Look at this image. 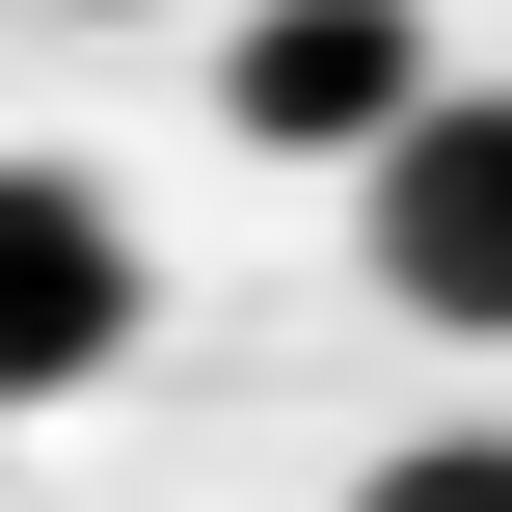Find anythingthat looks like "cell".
<instances>
[{"mask_svg": "<svg viewBox=\"0 0 512 512\" xmlns=\"http://www.w3.org/2000/svg\"><path fill=\"white\" fill-rule=\"evenodd\" d=\"M351 243H378V324L512 351V81H432V108L351 162Z\"/></svg>", "mask_w": 512, "mask_h": 512, "instance_id": "1", "label": "cell"}, {"mask_svg": "<svg viewBox=\"0 0 512 512\" xmlns=\"http://www.w3.org/2000/svg\"><path fill=\"white\" fill-rule=\"evenodd\" d=\"M432 81H459V54H432L405 0H243V27H216V135H243V162H378Z\"/></svg>", "mask_w": 512, "mask_h": 512, "instance_id": "2", "label": "cell"}, {"mask_svg": "<svg viewBox=\"0 0 512 512\" xmlns=\"http://www.w3.org/2000/svg\"><path fill=\"white\" fill-rule=\"evenodd\" d=\"M351 512H512V432H405V459H351Z\"/></svg>", "mask_w": 512, "mask_h": 512, "instance_id": "4", "label": "cell"}, {"mask_svg": "<svg viewBox=\"0 0 512 512\" xmlns=\"http://www.w3.org/2000/svg\"><path fill=\"white\" fill-rule=\"evenodd\" d=\"M135 351V216L81 162H0V405H81Z\"/></svg>", "mask_w": 512, "mask_h": 512, "instance_id": "3", "label": "cell"}, {"mask_svg": "<svg viewBox=\"0 0 512 512\" xmlns=\"http://www.w3.org/2000/svg\"><path fill=\"white\" fill-rule=\"evenodd\" d=\"M81 27H135V0H81Z\"/></svg>", "mask_w": 512, "mask_h": 512, "instance_id": "5", "label": "cell"}]
</instances>
